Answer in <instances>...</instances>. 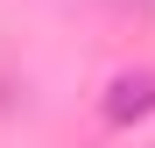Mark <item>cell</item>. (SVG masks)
Here are the masks:
<instances>
[{
    "instance_id": "cell-1",
    "label": "cell",
    "mask_w": 155,
    "mask_h": 148,
    "mask_svg": "<svg viewBox=\"0 0 155 148\" xmlns=\"http://www.w3.org/2000/svg\"><path fill=\"white\" fill-rule=\"evenodd\" d=\"M148 106H155V78H120L106 113H113V120H127V113H148Z\"/></svg>"
},
{
    "instance_id": "cell-2",
    "label": "cell",
    "mask_w": 155,
    "mask_h": 148,
    "mask_svg": "<svg viewBox=\"0 0 155 148\" xmlns=\"http://www.w3.org/2000/svg\"><path fill=\"white\" fill-rule=\"evenodd\" d=\"M120 7H141V0H120Z\"/></svg>"
}]
</instances>
